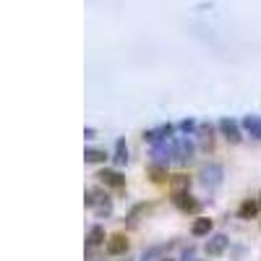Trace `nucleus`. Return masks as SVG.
I'll use <instances>...</instances> for the list:
<instances>
[{
	"label": "nucleus",
	"instance_id": "nucleus-6",
	"mask_svg": "<svg viewBox=\"0 0 261 261\" xmlns=\"http://www.w3.org/2000/svg\"><path fill=\"white\" fill-rule=\"evenodd\" d=\"M220 130H222V136L232 144H241L243 141V134H241V125H238L232 118H222L220 120Z\"/></svg>",
	"mask_w": 261,
	"mask_h": 261
},
{
	"label": "nucleus",
	"instance_id": "nucleus-2",
	"mask_svg": "<svg viewBox=\"0 0 261 261\" xmlns=\"http://www.w3.org/2000/svg\"><path fill=\"white\" fill-rule=\"evenodd\" d=\"M167 162H175V139L151 146V165L167 167Z\"/></svg>",
	"mask_w": 261,
	"mask_h": 261
},
{
	"label": "nucleus",
	"instance_id": "nucleus-18",
	"mask_svg": "<svg viewBox=\"0 0 261 261\" xmlns=\"http://www.w3.org/2000/svg\"><path fill=\"white\" fill-rule=\"evenodd\" d=\"M149 175H151V180H154V183H165L167 180V170L160 167V165H149Z\"/></svg>",
	"mask_w": 261,
	"mask_h": 261
},
{
	"label": "nucleus",
	"instance_id": "nucleus-22",
	"mask_svg": "<svg viewBox=\"0 0 261 261\" xmlns=\"http://www.w3.org/2000/svg\"><path fill=\"white\" fill-rule=\"evenodd\" d=\"M258 209H261V199H258Z\"/></svg>",
	"mask_w": 261,
	"mask_h": 261
},
{
	"label": "nucleus",
	"instance_id": "nucleus-12",
	"mask_svg": "<svg viewBox=\"0 0 261 261\" xmlns=\"http://www.w3.org/2000/svg\"><path fill=\"white\" fill-rule=\"evenodd\" d=\"M243 128L248 130L253 139L261 141V115H246V118H243Z\"/></svg>",
	"mask_w": 261,
	"mask_h": 261
},
{
	"label": "nucleus",
	"instance_id": "nucleus-14",
	"mask_svg": "<svg viewBox=\"0 0 261 261\" xmlns=\"http://www.w3.org/2000/svg\"><path fill=\"white\" fill-rule=\"evenodd\" d=\"M102 243H105V227H102V225H94V227L89 230V235H86V246L97 248V246H102Z\"/></svg>",
	"mask_w": 261,
	"mask_h": 261
},
{
	"label": "nucleus",
	"instance_id": "nucleus-17",
	"mask_svg": "<svg viewBox=\"0 0 261 261\" xmlns=\"http://www.w3.org/2000/svg\"><path fill=\"white\" fill-rule=\"evenodd\" d=\"M84 160H86V162H92V165H97V162H105L107 154H105L102 149H84Z\"/></svg>",
	"mask_w": 261,
	"mask_h": 261
},
{
	"label": "nucleus",
	"instance_id": "nucleus-3",
	"mask_svg": "<svg viewBox=\"0 0 261 261\" xmlns=\"http://www.w3.org/2000/svg\"><path fill=\"white\" fill-rule=\"evenodd\" d=\"M222 165H206L204 170H201V175H199V180H201V186L206 188V191H217L220 188V183H222Z\"/></svg>",
	"mask_w": 261,
	"mask_h": 261
},
{
	"label": "nucleus",
	"instance_id": "nucleus-23",
	"mask_svg": "<svg viewBox=\"0 0 261 261\" xmlns=\"http://www.w3.org/2000/svg\"><path fill=\"white\" fill-rule=\"evenodd\" d=\"M162 261H170V258H162Z\"/></svg>",
	"mask_w": 261,
	"mask_h": 261
},
{
	"label": "nucleus",
	"instance_id": "nucleus-16",
	"mask_svg": "<svg viewBox=\"0 0 261 261\" xmlns=\"http://www.w3.org/2000/svg\"><path fill=\"white\" fill-rule=\"evenodd\" d=\"M258 212V201H253V199H246L243 204H241V209H238V217L241 220H251V217Z\"/></svg>",
	"mask_w": 261,
	"mask_h": 261
},
{
	"label": "nucleus",
	"instance_id": "nucleus-5",
	"mask_svg": "<svg viewBox=\"0 0 261 261\" xmlns=\"http://www.w3.org/2000/svg\"><path fill=\"white\" fill-rule=\"evenodd\" d=\"M193 141H188V136H178L175 139V162L178 165H188L193 160Z\"/></svg>",
	"mask_w": 261,
	"mask_h": 261
},
{
	"label": "nucleus",
	"instance_id": "nucleus-8",
	"mask_svg": "<svg viewBox=\"0 0 261 261\" xmlns=\"http://www.w3.org/2000/svg\"><path fill=\"white\" fill-rule=\"evenodd\" d=\"M97 178H99L105 186H110V188H123V186H125V178L120 175L118 170H99Z\"/></svg>",
	"mask_w": 261,
	"mask_h": 261
},
{
	"label": "nucleus",
	"instance_id": "nucleus-21",
	"mask_svg": "<svg viewBox=\"0 0 261 261\" xmlns=\"http://www.w3.org/2000/svg\"><path fill=\"white\" fill-rule=\"evenodd\" d=\"M84 139H94V128H84Z\"/></svg>",
	"mask_w": 261,
	"mask_h": 261
},
{
	"label": "nucleus",
	"instance_id": "nucleus-10",
	"mask_svg": "<svg viewBox=\"0 0 261 261\" xmlns=\"http://www.w3.org/2000/svg\"><path fill=\"white\" fill-rule=\"evenodd\" d=\"M172 201H175V206L180 212H199L201 209V201H193V196L183 193V196H172Z\"/></svg>",
	"mask_w": 261,
	"mask_h": 261
},
{
	"label": "nucleus",
	"instance_id": "nucleus-13",
	"mask_svg": "<svg viewBox=\"0 0 261 261\" xmlns=\"http://www.w3.org/2000/svg\"><path fill=\"white\" fill-rule=\"evenodd\" d=\"M188 188H191V180H188L186 175L170 178V191H172V196H183V193H188Z\"/></svg>",
	"mask_w": 261,
	"mask_h": 261
},
{
	"label": "nucleus",
	"instance_id": "nucleus-20",
	"mask_svg": "<svg viewBox=\"0 0 261 261\" xmlns=\"http://www.w3.org/2000/svg\"><path fill=\"white\" fill-rule=\"evenodd\" d=\"M180 130H183V134H191V130H199V123H196L193 118H186V120L180 123Z\"/></svg>",
	"mask_w": 261,
	"mask_h": 261
},
{
	"label": "nucleus",
	"instance_id": "nucleus-19",
	"mask_svg": "<svg viewBox=\"0 0 261 261\" xmlns=\"http://www.w3.org/2000/svg\"><path fill=\"white\" fill-rule=\"evenodd\" d=\"M196 134H199V139H201L204 144H212V125H199V130H196Z\"/></svg>",
	"mask_w": 261,
	"mask_h": 261
},
{
	"label": "nucleus",
	"instance_id": "nucleus-4",
	"mask_svg": "<svg viewBox=\"0 0 261 261\" xmlns=\"http://www.w3.org/2000/svg\"><path fill=\"white\" fill-rule=\"evenodd\" d=\"M172 134H175V128H172L170 123H162V125H157V128L144 130V141H149V144L157 146V144H162V141H170Z\"/></svg>",
	"mask_w": 261,
	"mask_h": 261
},
{
	"label": "nucleus",
	"instance_id": "nucleus-1",
	"mask_svg": "<svg viewBox=\"0 0 261 261\" xmlns=\"http://www.w3.org/2000/svg\"><path fill=\"white\" fill-rule=\"evenodd\" d=\"M84 201H86V206H89L97 217H110L113 214V199L102 188H89Z\"/></svg>",
	"mask_w": 261,
	"mask_h": 261
},
{
	"label": "nucleus",
	"instance_id": "nucleus-11",
	"mask_svg": "<svg viewBox=\"0 0 261 261\" xmlns=\"http://www.w3.org/2000/svg\"><path fill=\"white\" fill-rule=\"evenodd\" d=\"M209 232H212V220H209V217H199V220H193V225H191V235L193 238H204Z\"/></svg>",
	"mask_w": 261,
	"mask_h": 261
},
{
	"label": "nucleus",
	"instance_id": "nucleus-7",
	"mask_svg": "<svg viewBox=\"0 0 261 261\" xmlns=\"http://www.w3.org/2000/svg\"><path fill=\"white\" fill-rule=\"evenodd\" d=\"M125 251H128V238L125 235L115 232V235L107 238V253H110V256H123Z\"/></svg>",
	"mask_w": 261,
	"mask_h": 261
},
{
	"label": "nucleus",
	"instance_id": "nucleus-15",
	"mask_svg": "<svg viewBox=\"0 0 261 261\" xmlns=\"http://www.w3.org/2000/svg\"><path fill=\"white\" fill-rule=\"evenodd\" d=\"M113 162L120 167L128 162V146H125V139H118L115 141V151H113Z\"/></svg>",
	"mask_w": 261,
	"mask_h": 261
},
{
	"label": "nucleus",
	"instance_id": "nucleus-9",
	"mask_svg": "<svg viewBox=\"0 0 261 261\" xmlns=\"http://www.w3.org/2000/svg\"><path fill=\"white\" fill-rule=\"evenodd\" d=\"M227 235H222V232H217V235H212L209 238V243H206V253L209 256H220V253H225V248H227Z\"/></svg>",
	"mask_w": 261,
	"mask_h": 261
}]
</instances>
